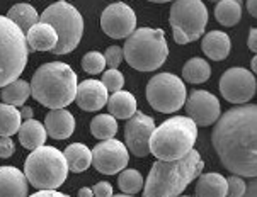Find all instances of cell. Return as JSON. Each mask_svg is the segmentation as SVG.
I'll use <instances>...</instances> for the list:
<instances>
[{
	"label": "cell",
	"instance_id": "cell-1",
	"mask_svg": "<svg viewBox=\"0 0 257 197\" xmlns=\"http://www.w3.org/2000/svg\"><path fill=\"white\" fill-rule=\"evenodd\" d=\"M211 141L221 165L235 175H257V107L242 104L215 121Z\"/></svg>",
	"mask_w": 257,
	"mask_h": 197
},
{
	"label": "cell",
	"instance_id": "cell-26",
	"mask_svg": "<svg viewBox=\"0 0 257 197\" xmlns=\"http://www.w3.org/2000/svg\"><path fill=\"white\" fill-rule=\"evenodd\" d=\"M31 95V87L23 78H16L11 84L2 87V94L0 97L6 104H11V106H24V102L28 100V97Z\"/></svg>",
	"mask_w": 257,
	"mask_h": 197
},
{
	"label": "cell",
	"instance_id": "cell-32",
	"mask_svg": "<svg viewBox=\"0 0 257 197\" xmlns=\"http://www.w3.org/2000/svg\"><path fill=\"white\" fill-rule=\"evenodd\" d=\"M104 67H106V60H104V55H101L99 51H90L82 58V68L90 75L101 73Z\"/></svg>",
	"mask_w": 257,
	"mask_h": 197
},
{
	"label": "cell",
	"instance_id": "cell-42",
	"mask_svg": "<svg viewBox=\"0 0 257 197\" xmlns=\"http://www.w3.org/2000/svg\"><path fill=\"white\" fill-rule=\"evenodd\" d=\"M243 195H255V182H250L249 183V190H247L245 189V194H243Z\"/></svg>",
	"mask_w": 257,
	"mask_h": 197
},
{
	"label": "cell",
	"instance_id": "cell-11",
	"mask_svg": "<svg viewBox=\"0 0 257 197\" xmlns=\"http://www.w3.org/2000/svg\"><path fill=\"white\" fill-rule=\"evenodd\" d=\"M255 77L245 68H230L220 78V92L232 104H245L255 95Z\"/></svg>",
	"mask_w": 257,
	"mask_h": 197
},
{
	"label": "cell",
	"instance_id": "cell-4",
	"mask_svg": "<svg viewBox=\"0 0 257 197\" xmlns=\"http://www.w3.org/2000/svg\"><path fill=\"white\" fill-rule=\"evenodd\" d=\"M198 138V126L187 116H174L154 128L148 148L157 160H174L193 150Z\"/></svg>",
	"mask_w": 257,
	"mask_h": 197
},
{
	"label": "cell",
	"instance_id": "cell-19",
	"mask_svg": "<svg viewBox=\"0 0 257 197\" xmlns=\"http://www.w3.org/2000/svg\"><path fill=\"white\" fill-rule=\"evenodd\" d=\"M28 195V178L16 167H0V197Z\"/></svg>",
	"mask_w": 257,
	"mask_h": 197
},
{
	"label": "cell",
	"instance_id": "cell-16",
	"mask_svg": "<svg viewBox=\"0 0 257 197\" xmlns=\"http://www.w3.org/2000/svg\"><path fill=\"white\" fill-rule=\"evenodd\" d=\"M107 89L99 80H84L80 85H77L75 102L84 111H99L107 102Z\"/></svg>",
	"mask_w": 257,
	"mask_h": 197
},
{
	"label": "cell",
	"instance_id": "cell-34",
	"mask_svg": "<svg viewBox=\"0 0 257 197\" xmlns=\"http://www.w3.org/2000/svg\"><path fill=\"white\" fill-rule=\"evenodd\" d=\"M247 183L243 182V178L240 175H232V177L226 180V195L230 197H240L245 194Z\"/></svg>",
	"mask_w": 257,
	"mask_h": 197
},
{
	"label": "cell",
	"instance_id": "cell-37",
	"mask_svg": "<svg viewBox=\"0 0 257 197\" xmlns=\"http://www.w3.org/2000/svg\"><path fill=\"white\" fill-rule=\"evenodd\" d=\"M92 194H94V195H97V197H111V195H112V187H111V183H107V182H99V183H95L94 189H92Z\"/></svg>",
	"mask_w": 257,
	"mask_h": 197
},
{
	"label": "cell",
	"instance_id": "cell-36",
	"mask_svg": "<svg viewBox=\"0 0 257 197\" xmlns=\"http://www.w3.org/2000/svg\"><path fill=\"white\" fill-rule=\"evenodd\" d=\"M16 151V144L11 136H0V158H11Z\"/></svg>",
	"mask_w": 257,
	"mask_h": 197
},
{
	"label": "cell",
	"instance_id": "cell-41",
	"mask_svg": "<svg viewBox=\"0 0 257 197\" xmlns=\"http://www.w3.org/2000/svg\"><path fill=\"white\" fill-rule=\"evenodd\" d=\"M19 112H21V117H23L24 121L26 119H31V117H33V109L29 107V106H24Z\"/></svg>",
	"mask_w": 257,
	"mask_h": 197
},
{
	"label": "cell",
	"instance_id": "cell-31",
	"mask_svg": "<svg viewBox=\"0 0 257 197\" xmlns=\"http://www.w3.org/2000/svg\"><path fill=\"white\" fill-rule=\"evenodd\" d=\"M117 185L123 194H138L143 189V177L138 170H121L117 177Z\"/></svg>",
	"mask_w": 257,
	"mask_h": 197
},
{
	"label": "cell",
	"instance_id": "cell-33",
	"mask_svg": "<svg viewBox=\"0 0 257 197\" xmlns=\"http://www.w3.org/2000/svg\"><path fill=\"white\" fill-rule=\"evenodd\" d=\"M101 82L104 84V87L107 89V92H117V90L123 89L124 77L117 68H111V70H107V72H104Z\"/></svg>",
	"mask_w": 257,
	"mask_h": 197
},
{
	"label": "cell",
	"instance_id": "cell-8",
	"mask_svg": "<svg viewBox=\"0 0 257 197\" xmlns=\"http://www.w3.org/2000/svg\"><path fill=\"white\" fill-rule=\"evenodd\" d=\"M39 21L50 24L56 31L58 41L51 50L55 55L72 53L78 46L82 34H84V17L72 4L65 2V0L51 4L41 14Z\"/></svg>",
	"mask_w": 257,
	"mask_h": 197
},
{
	"label": "cell",
	"instance_id": "cell-22",
	"mask_svg": "<svg viewBox=\"0 0 257 197\" xmlns=\"http://www.w3.org/2000/svg\"><path fill=\"white\" fill-rule=\"evenodd\" d=\"M107 111L116 119H130L137 112V99L126 90L112 92V97L107 99Z\"/></svg>",
	"mask_w": 257,
	"mask_h": 197
},
{
	"label": "cell",
	"instance_id": "cell-40",
	"mask_svg": "<svg viewBox=\"0 0 257 197\" xmlns=\"http://www.w3.org/2000/svg\"><path fill=\"white\" fill-rule=\"evenodd\" d=\"M247 11L252 17L257 16V0H247Z\"/></svg>",
	"mask_w": 257,
	"mask_h": 197
},
{
	"label": "cell",
	"instance_id": "cell-7",
	"mask_svg": "<svg viewBox=\"0 0 257 197\" xmlns=\"http://www.w3.org/2000/svg\"><path fill=\"white\" fill-rule=\"evenodd\" d=\"M28 55L26 34L7 16H0V89L21 77Z\"/></svg>",
	"mask_w": 257,
	"mask_h": 197
},
{
	"label": "cell",
	"instance_id": "cell-46",
	"mask_svg": "<svg viewBox=\"0 0 257 197\" xmlns=\"http://www.w3.org/2000/svg\"><path fill=\"white\" fill-rule=\"evenodd\" d=\"M210 2H218V0H210ZM238 2H240V0H238Z\"/></svg>",
	"mask_w": 257,
	"mask_h": 197
},
{
	"label": "cell",
	"instance_id": "cell-28",
	"mask_svg": "<svg viewBox=\"0 0 257 197\" xmlns=\"http://www.w3.org/2000/svg\"><path fill=\"white\" fill-rule=\"evenodd\" d=\"M211 75V67L203 58H191L182 67V77L189 84H204Z\"/></svg>",
	"mask_w": 257,
	"mask_h": 197
},
{
	"label": "cell",
	"instance_id": "cell-10",
	"mask_svg": "<svg viewBox=\"0 0 257 197\" xmlns=\"http://www.w3.org/2000/svg\"><path fill=\"white\" fill-rule=\"evenodd\" d=\"M187 92L184 82L172 73H160L150 78L147 85V100L155 111L172 114L184 106Z\"/></svg>",
	"mask_w": 257,
	"mask_h": 197
},
{
	"label": "cell",
	"instance_id": "cell-39",
	"mask_svg": "<svg viewBox=\"0 0 257 197\" xmlns=\"http://www.w3.org/2000/svg\"><path fill=\"white\" fill-rule=\"evenodd\" d=\"M45 195H51V197H65L62 192H58L56 189H39L36 190V194H34V197H45Z\"/></svg>",
	"mask_w": 257,
	"mask_h": 197
},
{
	"label": "cell",
	"instance_id": "cell-44",
	"mask_svg": "<svg viewBox=\"0 0 257 197\" xmlns=\"http://www.w3.org/2000/svg\"><path fill=\"white\" fill-rule=\"evenodd\" d=\"M250 67H252V72H255V70H257V58H255V56L250 60Z\"/></svg>",
	"mask_w": 257,
	"mask_h": 197
},
{
	"label": "cell",
	"instance_id": "cell-12",
	"mask_svg": "<svg viewBox=\"0 0 257 197\" xmlns=\"http://www.w3.org/2000/svg\"><path fill=\"white\" fill-rule=\"evenodd\" d=\"M92 153V165L99 173L104 175H116L126 168L130 161L128 148L117 139H102L94 146Z\"/></svg>",
	"mask_w": 257,
	"mask_h": 197
},
{
	"label": "cell",
	"instance_id": "cell-29",
	"mask_svg": "<svg viewBox=\"0 0 257 197\" xmlns=\"http://www.w3.org/2000/svg\"><path fill=\"white\" fill-rule=\"evenodd\" d=\"M23 122L21 112L16 106L11 104H0V136H12L19 131V126Z\"/></svg>",
	"mask_w": 257,
	"mask_h": 197
},
{
	"label": "cell",
	"instance_id": "cell-23",
	"mask_svg": "<svg viewBox=\"0 0 257 197\" xmlns=\"http://www.w3.org/2000/svg\"><path fill=\"white\" fill-rule=\"evenodd\" d=\"M63 155L68 165V172H73V173L85 172V170L90 167V163H92V153H90L89 148L82 143L68 144V146L65 148Z\"/></svg>",
	"mask_w": 257,
	"mask_h": 197
},
{
	"label": "cell",
	"instance_id": "cell-35",
	"mask_svg": "<svg viewBox=\"0 0 257 197\" xmlns=\"http://www.w3.org/2000/svg\"><path fill=\"white\" fill-rule=\"evenodd\" d=\"M104 60H106V65L109 68H117L121 61H123V50H121L119 46L107 48L106 55H104Z\"/></svg>",
	"mask_w": 257,
	"mask_h": 197
},
{
	"label": "cell",
	"instance_id": "cell-45",
	"mask_svg": "<svg viewBox=\"0 0 257 197\" xmlns=\"http://www.w3.org/2000/svg\"><path fill=\"white\" fill-rule=\"evenodd\" d=\"M148 2H155V4H165V2H172V0H148Z\"/></svg>",
	"mask_w": 257,
	"mask_h": 197
},
{
	"label": "cell",
	"instance_id": "cell-5",
	"mask_svg": "<svg viewBox=\"0 0 257 197\" xmlns=\"http://www.w3.org/2000/svg\"><path fill=\"white\" fill-rule=\"evenodd\" d=\"M169 46L162 29H135L123 46V58L138 72H155L165 63Z\"/></svg>",
	"mask_w": 257,
	"mask_h": 197
},
{
	"label": "cell",
	"instance_id": "cell-3",
	"mask_svg": "<svg viewBox=\"0 0 257 197\" xmlns=\"http://www.w3.org/2000/svg\"><path fill=\"white\" fill-rule=\"evenodd\" d=\"M77 85L75 72L70 65L62 61L41 65L29 84L34 100L50 109L70 106L75 100Z\"/></svg>",
	"mask_w": 257,
	"mask_h": 197
},
{
	"label": "cell",
	"instance_id": "cell-20",
	"mask_svg": "<svg viewBox=\"0 0 257 197\" xmlns=\"http://www.w3.org/2000/svg\"><path fill=\"white\" fill-rule=\"evenodd\" d=\"M203 51L210 60L221 61L230 55L232 50V41H230L228 34L223 31H211V33L204 34L203 38Z\"/></svg>",
	"mask_w": 257,
	"mask_h": 197
},
{
	"label": "cell",
	"instance_id": "cell-27",
	"mask_svg": "<svg viewBox=\"0 0 257 197\" xmlns=\"http://www.w3.org/2000/svg\"><path fill=\"white\" fill-rule=\"evenodd\" d=\"M7 17L23 31L24 34L28 33L31 26H34L39 21L36 9H34L31 4H16L14 7H11Z\"/></svg>",
	"mask_w": 257,
	"mask_h": 197
},
{
	"label": "cell",
	"instance_id": "cell-14",
	"mask_svg": "<svg viewBox=\"0 0 257 197\" xmlns=\"http://www.w3.org/2000/svg\"><path fill=\"white\" fill-rule=\"evenodd\" d=\"M155 128V121L143 112H135L126 122L124 128V146L138 158H143L150 153L148 141H150L152 131Z\"/></svg>",
	"mask_w": 257,
	"mask_h": 197
},
{
	"label": "cell",
	"instance_id": "cell-43",
	"mask_svg": "<svg viewBox=\"0 0 257 197\" xmlns=\"http://www.w3.org/2000/svg\"><path fill=\"white\" fill-rule=\"evenodd\" d=\"M87 195H92V189H87V187H84V189L78 190V197H87Z\"/></svg>",
	"mask_w": 257,
	"mask_h": 197
},
{
	"label": "cell",
	"instance_id": "cell-38",
	"mask_svg": "<svg viewBox=\"0 0 257 197\" xmlns=\"http://www.w3.org/2000/svg\"><path fill=\"white\" fill-rule=\"evenodd\" d=\"M247 46H249V50L252 53H255L257 51V31L255 28H252L249 31V39H247Z\"/></svg>",
	"mask_w": 257,
	"mask_h": 197
},
{
	"label": "cell",
	"instance_id": "cell-6",
	"mask_svg": "<svg viewBox=\"0 0 257 197\" xmlns=\"http://www.w3.org/2000/svg\"><path fill=\"white\" fill-rule=\"evenodd\" d=\"M33 153L26 158L24 175L28 183L39 189H58L63 185L68 175V165L65 155L53 146H41L31 150Z\"/></svg>",
	"mask_w": 257,
	"mask_h": 197
},
{
	"label": "cell",
	"instance_id": "cell-2",
	"mask_svg": "<svg viewBox=\"0 0 257 197\" xmlns=\"http://www.w3.org/2000/svg\"><path fill=\"white\" fill-rule=\"evenodd\" d=\"M204 161L196 150L174 160H157L147 177L145 197H176L187 189L194 178L203 172Z\"/></svg>",
	"mask_w": 257,
	"mask_h": 197
},
{
	"label": "cell",
	"instance_id": "cell-9",
	"mask_svg": "<svg viewBox=\"0 0 257 197\" xmlns=\"http://www.w3.org/2000/svg\"><path fill=\"white\" fill-rule=\"evenodd\" d=\"M172 36L177 45H187L204 34L208 11L201 0H176L171 7Z\"/></svg>",
	"mask_w": 257,
	"mask_h": 197
},
{
	"label": "cell",
	"instance_id": "cell-21",
	"mask_svg": "<svg viewBox=\"0 0 257 197\" xmlns=\"http://www.w3.org/2000/svg\"><path fill=\"white\" fill-rule=\"evenodd\" d=\"M17 133H19V141L26 150H34V148L45 144L46 136H48L45 126H43L39 121L33 119V117L31 119H26L24 124L21 122Z\"/></svg>",
	"mask_w": 257,
	"mask_h": 197
},
{
	"label": "cell",
	"instance_id": "cell-30",
	"mask_svg": "<svg viewBox=\"0 0 257 197\" xmlns=\"http://www.w3.org/2000/svg\"><path fill=\"white\" fill-rule=\"evenodd\" d=\"M90 133L97 139H109L114 138L117 133V122L116 117L111 114H99L90 122Z\"/></svg>",
	"mask_w": 257,
	"mask_h": 197
},
{
	"label": "cell",
	"instance_id": "cell-24",
	"mask_svg": "<svg viewBox=\"0 0 257 197\" xmlns=\"http://www.w3.org/2000/svg\"><path fill=\"white\" fill-rule=\"evenodd\" d=\"M196 195L199 197H225L226 195V178L220 173L198 175Z\"/></svg>",
	"mask_w": 257,
	"mask_h": 197
},
{
	"label": "cell",
	"instance_id": "cell-17",
	"mask_svg": "<svg viewBox=\"0 0 257 197\" xmlns=\"http://www.w3.org/2000/svg\"><path fill=\"white\" fill-rule=\"evenodd\" d=\"M45 129L48 136L55 139H67L75 131V119L73 114L68 112L65 107L51 109L45 117Z\"/></svg>",
	"mask_w": 257,
	"mask_h": 197
},
{
	"label": "cell",
	"instance_id": "cell-18",
	"mask_svg": "<svg viewBox=\"0 0 257 197\" xmlns=\"http://www.w3.org/2000/svg\"><path fill=\"white\" fill-rule=\"evenodd\" d=\"M56 41H58L56 31L50 24L41 23V21L31 26L26 33V43H28L29 51H51Z\"/></svg>",
	"mask_w": 257,
	"mask_h": 197
},
{
	"label": "cell",
	"instance_id": "cell-15",
	"mask_svg": "<svg viewBox=\"0 0 257 197\" xmlns=\"http://www.w3.org/2000/svg\"><path fill=\"white\" fill-rule=\"evenodd\" d=\"M187 116L196 126H211L220 117V102L213 94L206 90H193L186 104Z\"/></svg>",
	"mask_w": 257,
	"mask_h": 197
},
{
	"label": "cell",
	"instance_id": "cell-25",
	"mask_svg": "<svg viewBox=\"0 0 257 197\" xmlns=\"http://www.w3.org/2000/svg\"><path fill=\"white\" fill-rule=\"evenodd\" d=\"M216 21L225 28H233L242 19V6L238 0H218L215 7Z\"/></svg>",
	"mask_w": 257,
	"mask_h": 197
},
{
	"label": "cell",
	"instance_id": "cell-13",
	"mask_svg": "<svg viewBox=\"0 0 257 197\" xmlns=\"http://www.w3.org/2000/svg\"><path fill=\"white\" fill-rule=\"evenodd\" d=\"M101 28L112 39H124L137 28V14L124 2L111 4L101 14Z\"/></svg>",
	"mask_w": 257,
	"mask_h": 197
}]
</instances>
